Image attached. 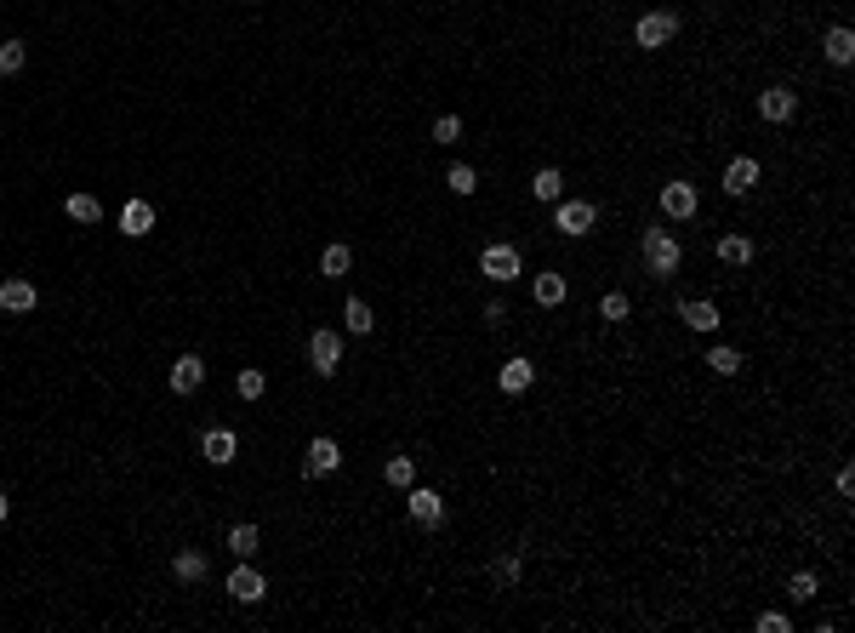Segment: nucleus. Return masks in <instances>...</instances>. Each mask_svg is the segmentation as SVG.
Segmentation results:
<instances>
[{
	"mask_svg": "<svg viewBox=\"0 0 855 633\" xmlns=\"http://www.w3.org/2000/svg\"><path fill=\"white\" fill-rule=\"evenodd\" d=\"M171 571H178V582H206V576H211V559L200 554V548H183V554L171 559Z\"/></svg>",
	"mask_w": 855,
	"mask_h": 633,
	"instance_id": "nucleus-16",
	"label": "nucleus"
},
{
	"mask_svg": "<svg viewBox=\"0 0 855 633\" xmlns=\"http://www.w3.org/2000/svg\"><path fill=\"white\" fill-rule=\"evenodd\" d=\"M234 388H240V400H263L268 376H263V371H240V383H234Z\"/></svg>",
	"mask_w": 855,
	"mask_h": 633,
	"instance_id": "nucleus-33",
	"label": "nucleus"
},
{
	"mask_svg": "<svg viewBox=\"0 0 855 633\" xmlns=\"http://www.w3.org/2000/svg\"><path fill=\"white\" fill-rule=\"evenodd\" d=\"M708 366H713L718 376H736V371H741V354H736V348H713Z\"/></svg>",
	"mask_w": 855,
	"mask_h": 633,
	"instance_id": "nucleus-30",
	"label": "nucleus"
},
{
	"mask_svg": "<svg viewBox=\"0 0 855 633\" xmlns=\"http://www.w3.org/2000/svg\"><path fill=\"white\" fill-rule=\"evenodd\" d=\"M383 479L393 485V491H411V485H416V463H411V456H388V463H383Z\"/></svg>",
	"mask_w": 855,
	"mask_h": 633,
	"instance_id": "nucleus-22",
	"label": "nucleus"
},
{
	"mask_svg": "<svg viewBox=\"0 0 855 633\" xmlns=\"http://www.w3.org/2000/svg\"><path fill=\"white\" fill-rule=\"evenodd\" d=\"M821 46H827V58H833L838 69H844V63L855 58V35L844 29V23H838V29H827V40H821Z\"/></svg>",
	"mask_w": 855,
	"mask_h": 633,
	"instance_id": "nucleus-21",
	"label": "nucleus"
},
{
	"mask_svg": "<svg viewBox=\"0 0 855 633\" xmlns=\"http://www.w3.org/2000/svg\"><path fill=\"white\" fill-rule=\"evenodd\" d=\"M456 138H463V120H456V115H439V120H433V143H456Z\"/></svg>",
	"mask_w": 855,
	"mask_h": 633,
	"instance_id": "nucleus-34",
	"label": "nucleus"
},
{
	"mask_svg": "<svg viewBox=\"0 0 855 633\" xmlns=\"http://www.w3.org/2000/svg\"><path fill=\"white\" fill-rule=\"evenodd\" d=\"M758 115H764L770 126H781V120L798 115V98H793L787 86H770V91H758Z\"/></svg>",
	"mask_w": 855,
	"mask_h": 633,
	"instance_id": "nucleus-9",
	"label": "nucleus"
},
{
	"mask_svg": "<svg viewBox=\"0 0 855 633\" xmlns=\"http://www.w3.org/2000/svg\"><path fill=\"white\" fill-rule=\"evenodd\" d=\"M479 268H485V280H496V286H508V280H519V246H485V257H479Z\"/></svg>",
	"mask_w": 855,
	"mask_h": 633,
	"instance_id": "nucleus-5",
	"label": "nucleus"
},
{
	"mask_svg": "<svg viewBox=\"0 0 855 633\" xmlns=\"http://www.w3.org/2000/svg\"><path fill=\"white\" fill-rule=\"evenodd\" d=\"M531 383H536V366H531V360H508V366H502V394H525Z\"/></svg>",
	"mask_w": 855,
	"mask_h": 633,
	"instance_id": "nucleus-20",
	"label": "nucleus"
},
{
	"mask_svg": "<svg viewBox=\"0 0 855 633\" xmlns=\"http://www.w3.org/2000/svg\"><path fill=\"white\" fill-rule=\"evenodd\" d=\"M718 263H724V268H741V263H753V240L748 234H724V240H718Z\"/></svg>",
	"mask_w": 855,
	"mask_h": 633,
	"instance_id": "nucleus-18",
	"label": "nucleus"
},
{
	"mask_svg": "<svg viewBox=\"0 0 855 633\" xmlns=\"http://www.w3.org/2000/svg\"><path fill=\"white\" fill-rule=\"evenodd\" d=\"M411 519L433 531V525H445V496L439 491H423V485H411Z\"/></svg>",
	"mask_w": 855,
	"mask_h": 633,
	"instance_id": "nucleus-8",
	"label": "nucleus"
},
{
	"mask_svg": "<svg viewBox=\"0 0 855 633\" xmlns=\"http://www.w3.org/2000/svg\"><path fill=\"white\" fill-rule=\"evenodd\" d=\"M6 514H12V502H6V496H0V519H6Z\"/></svg>",
	"mask_w": 855,
	"mask_h": 633,
	"instance_id": "nucleus-37",
	"label": "nucleus"
},
{
	"mask_svg": "<svg viewBox=\"0 0 855 633\" xmlns=\"http://www.w3.org/2000/svg\"><path fill=\"white\" fill-rule=\"evenodd\" d=\"M553 206H559V211H553V228H559V234H570V240H576V234H588V228L599 223L593 200H553Z\"/></svg>",
	"mask_w": 855,
	"mask_h": 633,
	"instance_id": "nucleus-3",
	"label": "nucleus"
},
{
	"mask_svg": "<svg viewBox=\"0 0 855 633\" xmlns=\"http://www.w3.org/2000/svg\"><path fill=\"white\" fill-rule=\"evenodd\" d=\"M661 211H668L673 223L696 218V188H690V183H668V188H661Z\"/></svg>",
	"mask_w": 855,
	"mask_h": 633,
	"instance_id": "nucleus-12",
	"label": "nucleus"
},
{
	"mask_svg": "<svg viewBox=\"0 0 855 633\" xmlns=\"http://www.w3.org/2000/svg\"><path fill=\"white\" fill-rule=\"evenodd\" d=\"M753 183H758V160L753 154H736L724 166V194H753Z\"/></svg>",
	"mask_w": 855,
	"mask_h": 633,
	"instance_id": "nucleus-11",
	"label": "nucleus"
},
{
	"mask_svg": "<svg viewBox=\"0 0 855 633\" xmlns=\"http://www.w3.org/2000/svg\"><path fill=\"white\" fill-rule=\"evenodd\" d=\"M228 594H234L240 605H257V599H263V594H268V582H263V576H257V571H251V565H240V571H234V576H228Z\"/></svg>",
	"mask_w": 855,
	"mask_h": 633,
	"instance_id": "nucleus-15",
	"label": "nucleus"
},
{
	"mask_svg": "<svg viewBox=\"0 0 855 633\" xmlns=\"http://www.w3.org/2000/svg\"><path fill=\"white\" fill-rule=\"evenodd\" d=\"M343 320H348V331H354V336H365V331L376 326L371 308H365V297H348V303H343Z\"/></svg>",
	"mask_w": 855,
	"mask_h": 633,
	"instance_id": "nucleus-25",
	"label": "nucleus"
},
{
	"mask_svg": "<svg viewBox=\"0 0 855 633\" xmlns=\"http://www.w3.org/2000/svg\"><path fill=\"white\" fill-rule=\"evenodd\" d=\"M787 628H793V622H787L781 611H764V616H758V633H787Z\"/></svg>",
	"mask_w": 855,
	"mask_h": 633,
	"instance_id": "nucleus-36",
	"label": "nucleus"
},
{
	"mask_svg": "<svg viewBox=\"0 0 855 633\" xmlns=\"http://www.w3.org/2000/svg\"><path fill=\"white\" fill-rule=\"evenodd\" d=\"M531 297H536L542 308H559V303L570 297V286H565V274H536V280H531Z\"/></svg>",
	"mask_w": 855,
	"mask_h": 633,
	"instance_id": "nucleus-17",
	"label": "nucleus"
},
{
	"mask_svg": "<svg viewBox=\"0 0 855 633\" xmlns=\"http://www.w3.org/2000/svg\"><path fill=\"white\" fill-rule=\"evenodd\" d=\"M200 383H206V360H200V354H183L178 366H171V394H194Z\"/></svg>",
	"mask_w": 855,
	"mask_h": 633,
	"instance_id": "nucleus-13",
	"label": "nucleus"
},
{
	"mask_svg": "<svg viewBox=\"0 0 855 633\" xmlns=\"http://www.w3.org/2000/svg\"><path fill=\"white\" fill-rule=\"evenodd\" d=\"M445 183H451L456 194H473V188H479V171H473V166H451V171H445Z\"/></svg>",
	"mask_w": 855,
	"mask_h": 633,
	"instance_id": "nucleus-32",
	"label": "nucleus"
},
{
	"mask_svg": "<svg viewBox=\"0 0 855 633\" xmlns=\"http://www.w3.org/2000/svg\"><path fill=\"white\" fill-rule=\"evenodd\" d=\"M69 218H75V223H98V218H103L98 194H69Z\"/></svg>",
	"mask_w": 855,
	"mask_h": 633,
	"instance_id": "nucleus-29",
	"label": "nucleus"
},
{
	"mask_svg": "<svg viewBox=\"0 0 855 633\" xmlns=\"http://www.w3.org/2000/svg\"><path fill=\"white\" fill-rule=\"evenodd\" d=\"M336 468H343V451H336V439H314V446H308V456H303V474L308 479H325V474H336Z\"/></svg>",
	"mask_w": 855,
	"mask_h": 633,
	"instance_id": "nucleus-6",
	"label": "nucleus"
},
{
	"mask_svg": "<svg viewBox=\"0 0 855 633\" xmlns=\"http://www.w3.org/2000/svg\"><path fill=\"white\" fill-rule=\"evenodd\" d=\"M308 360H314L320 376H336V371H343V336H336V331H314V336H308Z\"/></svg>",
	"mask_w": 855,
	"mask_h": 633,
	"instance_id": "nucleus-4",
	"label": "nucleus"
},
{
	"mask_svg": "<svg viewBox=\"0 0 855 633\" xmlns=\"http://www.w3.org/2000/svg\"><path fill=\"white\" fill-rule=\"evenodd\" d=\"M23 63H29V46H23V40H6V46H0V75H23Z\"/></svg>",
	"mask_w": 855,
	"mask_h": 633,
	"instance_id": "nucleus-27",
	"label": "nucleus"
},
{
	"mask_svg": "<svg viewBox=\"0 0 855 633\" xmlns=\"http://www.w3.org/2000/svg\"><path fill=\"white\" fill-rule=\"evenodd\" d=\"M816 594H821L816 571H793V582H787V599H798V605H804V599H816Z\"/></svg>",
	"mask_w": 855,
	"mask_h": 633,
	"instance_id": "nucleus-28",
	"label": "nucleus"
},
{
	"mask_svg": "<svg viewBox=\"0 0 855 633\" xmlns=\"http://www.w3.org/2000/svg\"><path fill=\"white\" fill-rule=\"evenodd\" d=\"M519 571H525V559H519V554H502L491 576H496V582H502V588H513V582H519Z\"/></svg>",
	"mask_w": 855,
	"mask_h": 633,
	"instance_id": "nucleus-31",
	"label": "nucleus"
},
{
	"mask_svg": "<svg viewBox=\"0 0 855 633\" xmlns=\"http://www.w3.org/2000/svg\"><path fill=\"white\" fill-rule=\"evenodd\" d=\"M678 320H685L690 331H718V308L708 303V297H696V303H685L678 308Z\"/></svg>",
	"mask_w": 855,
	"mask_h": 633,
	"instance_id": "nucleus-19",
	"label": "nucleus"
},
{
	"mask_svg": "<svg viewBox=\"0 0 855 633\" xmlns=\"http://www.w3.org/2000/svg\"><path fill=\"white\" fill-rule=\"evenodd\" d=\"M531 194H536V200H548V206H553V200H565V178H559V171H553V166H542L536 178H531Z\"/></svg>",
	"mask_w": 855,
	"mask_h": 633,
	"instance_id": "nucleus-23",
	"label": "nucleus"
},
{
	"mask_svg": "<svg viewBox=\"0 0 855 633\" xmlns=\"http://www.w3.org/2000/svg\"><path fill=\"white\" fill-rule=\"evenodd\" d=\"M348 263H354V251H348V246H325V257H320L325 280H343V274H348Z\"/></svg>",
	"mask_w": 855,
	"mask_h": 633,
	"instance_id": "nucleus-26",
	"label": "nucleus"
},
{
	"mask_svg": "<svg viewBox=\"0 0 855 633\" xmlns=\"http://www.w3.org/2000/svg\"><path fill=\"white\" fill-rule=\"evenodd\" d=\"M200 456L217 468H228L240 456V439H234V428H206V439H200Z\"/></svg>",
	"mask_w": 855,
	"mask_h": 633,
	"instance_id": "nucleus-7",
	"label": "nucleus"
},
{
	"mask_svg": "<svg viewBox=\"0 0 855 633\" xmlns=\"http://www.w3.org/2000/svg\"><path fill=\"white\" fill-rule=\"evenodd\" d=\"M148 228H154V206H148V200H126V211H120V234L143 240Z\"/></svg>",
	"mask_w": 855,
	"mask_h": 633,
	"instance_id": "nucleus-14",
	"label": "nucleus"
},
{
	"mask_svg": "<svg viewBox=\"0 0 855 633\" xmlns=\"http://www.w3.org/2000/svg\"><path fill=\"white\" fill-rule=\"evenodd\" d=\"M673 35H678V12H645V18L633 23V40H639V51L673 46Z\"/></svg>",
	"mask_w": 855,
	"mask_h": 633,
	"instance_id": "nucleus-1",
	"label": "nucleus"
},
{
	"mask_svg": "<svg viewBox=\"0 0 855 633\" xmlns=\"http://www.w3.org/2000/svg\"><path fill=\"white\" fill-rule=\"evenodd\" d=\"M599 314L610 320V326H621V320H628V297H621V291H610V297L599 303Z\"/></svg>",
	"mask_w": 855,
	"mask_h": 633,
	"instance_id": "nucleus-35",
	"label": "nucleus"
},
{
	"mask_svg": "<svg viewBox=\"0 0 855 633\" xmlns=\"http://www.w3.org/2000/svg\"><path fill=\"white\" fill-rule=\"evenodd\" d=\"M645 268L650 274H678V240L668 228H650L645 234Z\"/></svg>",
	"mask_w": 855,
	"mask_h": 633,
	"instance_id": "nucleus-2",
	"label": "nucleus"
},
{
	"mask_svg": "<svg viewBox=\"0 0 855 633\" xmlns=\"http://www.w3.org/2000/svg\"><path fill=\"white\" fill-rule=\"evenodd\" d=\"M228 548H234L240 559H251L257 548H263V531H257V525H234V531H228Z\"/></svg>",
	"mask_w": 855,
	"mask_h": 633,
	"instance_id": "nucleus-24",
	"label": "nucleus"
},
{
	"mask_svg": "<svg viewBox=\"0 0 855 633\" xmlns=\"http://www.w3.org/2000/svg\"><path fill=\"white\" fill-rule=\"evenodd\" d=\"M0 308H6V314H29L35 308V280H23V274L0 280Z\"/></svg>",
	"mask_w": 855,
	"mask_h": 633,
	"instance_id": "nucleus-10",
	"label": "nucleus"
}]
</instances>
